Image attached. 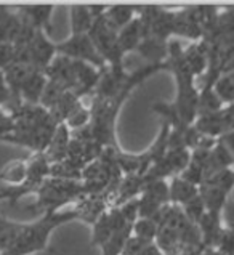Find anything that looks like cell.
Wrapping results in <instances>:
<instances>
[{
  "label": "cell",
  "instance_id": "ab89813d",
  "mask_svg": "<svg viewBox=\"0 0 234 255\" xmlns=\"http://www.w3.org/2000/svg\"><path fill=\"white\" fill-rule=\"evenodd\" d=\"M14 201V186H3L0 188V201Z\"/></svg>",
  "mask_w": 234,
  "mask_h": 255
},
{
  "label": "cell",
  "instance_id": "f35d334b",
  "mask_svg": "<svg viewBox=\"0 0 234 255\" xmlns=\"http://www.w3.org/2000/svg\"><path fill=\"white\" fill-rule=\"evenodd\" d=\"M10 106H11V93H10L8 85L5 82L3 72L0 71V108H5L6 111H8Z\"/></svg>",
  "mask_w": 234,
  "mask_h": 255
},
{
  "label": "cell",
  "instance_id": "9a60e30c",
  "mask_svg": "<svg viewBox=\"0 0 234 255\" xmlns=\"http://www.w3.org/2000/svg\"><path fill=\"white\" fill-rule=\"evenodd\" d=\"M18 11L23 14L37 31L45 32L48 37L52 35L53 5H23V6H18Z\"/></svg>",
  "mask_w": 234,
  "mask_h": 255
},
{
  "label": "cell",
  "instance_id": "4316f807",
  "mask_svg": "<svg viewBox=\"0 0 234 255\" xmlns=\"http://www.w3.org/2000/svg\"><path fill=\"white\" fill-rule=\"evenodd\" d=\"M26 175H27V161L16 159V161H10L0 170V180L5 181L8 186H21L24 183Z\"/></svg>",
  "mask_w": 234,
  "mask_h": 255
},
{
  "label": "cell",
  "instance_id": "30bf717a",
  "mask_svg": "<svg viewBox=\"0 0 234 255\" xmlns=\"http://www.w3.org/2000/svg\"><path fill=\"white\" fill-rule=\"evenodd\" d=\"M56 56H58L56 43L50 40V37L45 32L37 31L31 42V45L27 47L24 63L31 64L34 69L45 72Z\"/></svg>",
  "mask_w": 234,
  "mask_h": 255
},
{
  "label": "cell",
  "instance_id": "7bdbcfd3",
  "mask_svg": "<svg viewBox=\"0 0 234 255\" xmlns=\"http://www.w3.org/2000/svg\"><path fill=\"white\" fill-rule=\"evenodd\" d=\"M10 223H11V220H8V218L0 215V235H2V233L10 227Z\"/></svg>",
  "mask_w": 234,
  "mask_h": 255
},
{
  "label": "cell",
  "instance_id": "74e56055",
  "mask_svg": "<svg viewBox=\"0 0 234 255\" xmlns=\"http://www.w3.org/2000/svg\"><path fill=\"white\" fill-rule=\"evenodd\" d=\"M222 222L225 228L234 231V201L231 198L226 201L225 207L222 210Z\"/></svg>",
  "mask_w": 234,
  "mask_h": 255
},
{
  "label": "cell",
  "instance_id": "603a6c76",
  "mask_svg": "<svg viewBox=\"0 0 234 255\" xmlns=\"http://www.w3.org/2000/svg\"><path fill=\"white\" fill-rule=\"evenodd\" d=\"M197 228H199V231H201L204 247H207V249H214L215 243H217V238L223 228L222 214L206 212L204 217L201 218V222L197 223Z\"/></svg>",
  "mask_w": 234,
  "mask_h": 255
},
{
  "label": "cell",
  "instance_id": "4fadbf2b",
  "mask_svg": "<svg viewBox=\"0 0 234 255\" xmlns=\"http://www.w3.org/2000/svg\"><path fill=\"white\" fill-rule=\"evenodd\" d=\"M72 64H74V72H76V90L74 93L82 100L84 97H89L95 92L97 85L101 79V72L92 64L85 63V61H76L72 60Z\"/></svg>",
  "mask_w": 234,
  "mask_h": 255
},
{
  "label": "cell",
  "instance_id": "8fae6325",
  "mask_svg": "<svg viewBox=\"0 0 234 255\" xmlns=\"http://www.w3.org/2000/svg\"><path fill=\"white\" fill-rule=\"evenodd\" d=\"M116 193L105 191L101 194H87L82 199L76 202L74 210L79 217V220H82L89 225H93L98 218L106 214L109 209H113Z\"/></svg>",
  "mask_w": 234,
  "mask_h": 255
},
{
  "label": "cell",
  "instance_id": "ba28073f",
  "mask_svg": "<svg viewBox=\"0 0 234 255\" xmlns=\"http://www.w3.org/2000/svg\"><path fill=\"white\" fill-rule=\"evenodd\" d=\"M170 204L169 181L152 180L144 181L141 194L138 198V210L140 218H152L160 209Z\"/></svg>",
  "mask_w": 234,
  "mask_h": 255
},
{
  "label": "cell",
  "instance_id": "7c38bea8",
  "mask_svg": "<svg viewBox=\"0 0 234 255\" xmlns=\"http://www.w3.org/2000/svg\"><path fill=\"white\" fill-rule=\"evenodd\" d=\"M125 220H123V217L120 214L119 209H109L106 214H103L97 222H95L92 227H93V233H92V243L90 246L92 247H101L105 243L109 241V238H111L117 230H120L123 227H127Z\"/></svg>",
  "mask_w": 234,
  "mask_h": 255
},
{
  "label": "cell",
  "instance_id": "b9f144b4",
  "mask_svg": "<svg viewBox=\"0 0 234 255\" xmlns=\"http://www.w3.org/2000/svg\"><path fill=\"white\" fill-rule=\"evenodd\" d=\"M222 140L226 143V146L230 148V151L233 152V156H234V132L226 133L225 136H222Z\"/></svg>",
  "mask_w": 234,
  "mask_h": 255
},
{
  "label": "cell",
  "instance_id": "4dcf8cb0",
  "mask_svg": "<svg viewBox=\"0 0 234 255\" xmlns=\"http://www.w3.org/2000/svg\"><path fill=\"white\" fill-rule=\"evenodd\" d=\"M157 230H159L157 223L152 220V218H138L136 223L133 225L131 236L140 238L143 241H148V243H156Z\"/></svg>",
  "mask_w": 234,
  "mask_h": 255
},
{
  "label": "cell",
  "instance_id": "3957f363",
  "mask_svg": "<svg viewBox=\"0 0 234 255\" xmlns=\"http://www.w3.org/2000/svg\"><path fill=\"white\" fill-rule=\"evenodd\" d=\"M74 220H79L74 209L69 210H60V212H50L43 214L40 218H37L32 223H26L24 230L21 231L18 241L10 251H6L0 255H32L37 252L47 251L50 235L60 228L61 225L71 223Z\"/></svg>",
  "mask_w": 234,
  "mask_h": 255
},
{
  "label": "cell",
  "instance_id": "9c48e42d",
  "mask_svg": "<svg viewBox=\"0 0 234 255\" xmlns=\"http://www.w3.org/2000/svg\"><path fill=\"white\" fill-rule=\"evenodd\" d=\"M52 164L47 159L45 152H35L27 159V175L24 183L21 186H14V201L24 198L27 194H35L39 186L50 177Z\"/></svg>",
  "mask_w": 234,
  "mask_h": 255
},
{
  "label": "cell",
  "instance_id": "5bb4252c",
  "mask_svg": "<svg viewBox=\"0 0 234 255\" xmlns=\"http://www.w3.org/2000/svg\"><path fill=\"white\" fill-rule=\"evenodd\" d=\"M45 76L48 81H53L56 84L63 85L66 90L74 92L76 90V72H74V64L72 60L68 56L58 55L52 64L47 68Z\"/></svg>",
  "mask_w": 234,
  "mask_h": 255
},
{
  "label": "cell",
  "instance_id": "5b68a950",
  "mask_svg": "<svg viewBox=\"0 0 234 255\" xmlns=\"http://www.w3.org/2000/svg\"><path fill=\"white\" fill-rule=\"evenodd\" d=\"M89 35L97 52L105 60L109 69L125 71V66H123V56L125 55L120 50L119 40H117V32L108 24L105 14L93 19Z\"/></svg>",
  "mask_w": 234,
  "mask_h": 255
},
{
  "label": "cell",
  "instance_id": "836d02e7",
  "mask_svg": "<svg viewBox=\"0 0 234 255\" xmlns=\"http://www.w3.org/2000/svg\"><path fill=\"white\" fill-rule=\"evenodd\" d=\"M90 119H92V114H90V109H87L82 103H80L74 111L69 114V118L66 119V126L69 127V130H79L85 126H89L90 124Z\"/></svg>",
  "mask_w": 234,
  "mask_h": 255
},
{
  "label": "cell",
  "instance_id": "d6986e66",
  "mask_svg": "<svg viewBox=\"0 0 234 255\" xmlns=\"http://www.w3.org/2000/svg\"><path fill=\"white\" fill-rule=\"evenodd\" d=\"M143 185H144V180L141 175H123L119 186H117L113 209L120 207L122 204L140 198Z\"/></svg>",
  "mask_w": 234,
  "mask_h": 255
},
{
  "label": "cell",
  "instance_id": "8d00e7d4",
  "mask_svg": "<svg viewBox=\"0 0 234 255\" xmlns=\"http://www.w3.org/2000/svg\"><path fill=\"white\" fill-rule=\"evenodd\" d=\"M14 60H16V53H14L13 43H0V71L8 68Z\"/></svg>",
  "mask_w": 234,
  "mask_h": 255
},
{
  "label": "cell",
  "instance_id": "d590c367",
  "mask_svg": "<svg viewBox=\"0 0 234 255\" xmlns=\"http://www.w3.org/2000/svg\"><path fill=\"white\" fill-rule=\"evenodd\" d=\"M14 127H16V121L13 114L5 108H0V141H5L14 132Z\"/></svg>",
  "mask_w": 234,
  "mask_h": 255
},
{
  "label": "cell",
  "instance_id": "d6a6232c",
  "mask_svg": "<svg viewBox=\"0 0 234 255\" xmlns=\"http://www.w3.org/2000/svg\"><path fill=\"white\" fill-rule=\"evenodd\" d=\"M181 210H183V214L186 215V218L191 223L197 225L201 222V218L204 217V214L207 212V209H206V204H204L202 198H201V194H197L194 199H191L189 202H186L185 206H181Z\"/></svg>",
  "mask_w": 234,
  "mask_h": 255
},
{
  "label": "cell",
  "instance_id": "2e32d148",
  "mask_svg": "<svg viewBox=\"0 0 234 255\" xmlns=\"http://www.w3.org/2000/svg\"><path fill=\"white\" fill-rule=\"evenodd\" d=\"M169 42L170 40L146 35L138 45L136 52L143 60H146V64H164L169 58Z\"/></svg>",
  "mask_w": 234,
  "mask_h": 255
},
{
  "label": "cell",
  "instance_id": "484cf974",
  "mask_svg": "<svg viewBox=\"0 0 234 255\" xmlns=\"http://www.w3.org/2000/svg\"><path fill=\"white\" fill-rule=\"evenodd\" d=\"M80 103H82V101H80V98L74 92H66L48 111L58 124H64L66 119L69 118V114L74 111Z\"/></svg>",
  "mask_w": 234,
  "mask_h": 255
},
{
  "label": "cell",
  "instance_id": "e0dca14e",
  "mask_svg": "<svg viewBox=\"0 0 234 255\" xmlns=\"http://www.w3.org/2000/svg\"><path fill=\"white\" fill-rule=\"evenodd\" d=\"M23 27V16L18 10L0 5V43H14Z\"/></svg>",
  "mask_w": 234,
  "mask_h": 255
},
{
  "label": "cell",
  "instance_id": "f1b7e54d",
  "mask_svg": "<svg viewBox=\"0 0 234 255\" xmlns=\"http://www.w3.org/2000/svg\"><path fill=\"white\" fill-rule=\"evenodd\" d=\"M131 233H133V225H127V227L117 230L109 238V241L100 247L103 255H122L123 247H125L127 241L131 238Z\"/></svg>",
  "mask_w": 234,
  "mask_h": 255
},
{
  "label": "cell",
  "instance_id": "ee69618b",
  "mask_svg": "<svg viewBox=\"0 0 234 255\" xmlns=\"http://www.w3.org/2000/svg\"><path fill=\"white\" fill-rule=\"evenodd\" d=\"M199 255H222V254L218 252L217 249H207V247H206V249H204Z\"/></svg>",
  "mask_w": 234,
  "mask_h": 255
},
{
  "label": "cell",
  "instance_id": "8992f818",
  "mask_svg": "<svg viewBox=\"0 0 234 255\" xmlns=\"http://www.w3.org/2000/svg\"><path fill=\"white\" fill-rule=\"evenodd\" d=\"M234 188V169H225L210 175L199 186V194L206 204L207 212L222 214L230 193Z\"/></svg>",
  "mask_w": 234,
  "mask_h": 255
},
{
  "label": "cell",
  "instance_id": "cb8c5ba5",
  "mask_svg": "<svg viewBox=\"0 0 234 255\" xmlns=\"http://www.w3.org/2000/svg\"><path fill=\"white\" fill-rule=\"evenodd\" d=\"M169 193L172 206H185L186 202L194 199L199 194V186H196L181 177H173L169 181Z\"/></svg>",
  "mask_w": 234,
  "mask_h": 255
},
{
  "label": "cell",
  "instance_id": "ac0fdd59",
  "mask_svg": "<svg viewBox=\"0 0 234 255\" xmlns=\"http://www.w3.org/2000/svg\"><path fill=\"white\" fill-rule=\"evenodd\" d=\"M183 58L194 77L206 76L209 69V47L202 40L193 42L191 45L183 50Z\"/></svg>",
  "mask_w": 234,
  "mask_h": 255
},
{
  "label": "cell",
  "instance_id": "52a82bcc",
  "mask_svg": "<svg viewBox=\"0 0 234 255\" xmlns=\"http://www.w3.org/2000/svg\"><path fill=\"white\" fill-rule=\"evenodd\" d=\"M56 48H58V55L68 56L69 60L85 61L100 71H105L108 68V64L100 56L97 48H95L89 34H71V37L68 40L56 43Z\"/></svg>",
  "mask_w": 234,
  "mask_h": 255
},
{
  "label": "cell",
  "instance_id": "1f68e13d",
  "mask_svg": "<svg viewBox=\"0 0 234 255\" xmlns=\"http://www.w3.org/2000/svg\"><path fill=\"white\" fill-rule=\"evenodd\" d=\"M26 223H19V222H11L10 227L6 228L2 235H0V254H3L6 251H10L14 246V243L18 241V238L21 235V231L24 230Z\"/></svg>",
  "mask_w": 234,
  "mask_h": 255
},
{
  "label": "cell",
  "instance_id": "44dd1931",
  "mask_svg": "<svg viewBox=\"0 0 234 255\" xmlns=\"http://www.w3.org/2000/svg\"><path fill=\"white\" fill-rule=\"evenodd\" d=\"M48 79L45 76V72L34 69L29 77L26 79V82L21 89V101L26 105H40L43 90H45Z\"/></svg>",
  "mask_w": 234,
  "mask_h": 255
},
{
  "label": "cell",
  "instance_id": "277c9868",
  "mask_svg": "<svg viewBox=\"0 0 234 255\" xmlns=\"http://www.w3.org/2000/svg\"><path fill=\"white\" fill-rule=\"evenodd\" d=\"M35 196H37V199L32 204V209L35 214L43 215L64 210L63 207L66 204L77 202L87 194L82 181L48 177L35 191Z\"/></svg>",
  "mask_w": 234,
  "mask_h": 255
},
{
  "label": "cell",
  "instance_id": "60d3db41",
  "mask_svg": "<svg viewBox=\"0 0 234 255\" xmlns=\"http://www.w3.org/2000/svg\"><path fill=\"white\" fill-rule=\"evenodd\" d=\"M140 255H164V254L160 252V249L156 246V243H152V244H149L148 247H146V249Z\"/></svg>",
  "mask_w": 234,
  "mask_h": 255
},
{
  "label": "cell",
  "instance_id": "7402d4cb",
  "mask_svg": "<svg viewBox=\"0 0 234 255\" xmlns=\"http://www.w3.org/2000/svg\"><path fill=\"white\" fill-rule=\"evenodd\" d=\"M143 37H144L143 26L138 16H135L125 27H122L120 31L117 32V40H119V45L123 55H127L130 52H136V48L141 43Z\"/></svg>",
  "mask_w": 234,
  "mask_h": 255
},
{
  "label": "cell",
  "instance_id": "83f0119b",
  "mask_svg": "<svg viewBox=\"0 0 234 255\" xmlns=\"http://www.w3.org/2000/svg\"><path fill=\"white\" fill-rule=\"evenodd\" d=\"M93 24L89 6L74 5L71 6V34H89Z\"/></svg>",
  "mask_w": 234,
  "mask_h": 255
},
{
  "label": "cell",
  "instance_id": "d4e9b609",
  "mask_svg": "<svg viewBox=\"0 0 234 255\" xmlns=\"http://www.w3.org/2000/svg\"><path fill=\"white\" fill-rule=\"evenodd\" d=\"M136 8L138 6L135 5H111L108 6L105 18L108 21V24L116 32H119L122 27H125L136 16Z\"/></svg>",
  "mask_w": 234,
  "mask_h": 255
},
{
  "label": "cell",
  "instance_id": "7a4b0ae2",
  "mask_svg": "<svg viewBox=\"0 0 234 255\" xmlns=\"http://www.w3.org/2000/svg\"><path fill=\"white\" fill-rule=\"evenodd\" d=\"M165 71L172 72L177 85V95L170 106L183 122L193 126L199 114V90L194 82L196 77L185 63L183 48L178 40L169 42V58L165 61Z\"/></svg>",
  "mask_w": 234,
  "mask_h": 255
},
{
  "label": "cell",
  "instance_id": "e575fe53",
  "mask_svg": "<svg viewBox=\"0 0 234 255\" xmlns=\"http://www.w3.org/2000/svg\"><path fill=\"white\" fill-rule=\"evenodd\" d=\"M214 249H217L222 255H234V231L223 227Z\"/></svg>",
  "mask_w": 234,
  "mask_h": 255
},
{
  "label": "cell",
  "instance_id": "6da1fadb",
  "mask_svg": "<svg viewBox=\"0 0 234 255\" xmlns=\"http://www.w3.org/2000/svg\"><path fill=\"white\" fill-rule=\"evenodd\" d=\"M11 114L16 121V127L5 141L31 149L34 154L45 152L60 126L48 109L40 105L23 103Z\"/></svg>",
  "mask_w": 234,
  "mask_h": 255
},
{
  "label": "cell",
  "instance_id": "ffe728a7",
  "mask_svg": "<svg viewBox=\"0 0 234 255\" xmlns=\"http://www.w3.org/2000/svg\"><path fill=\"white\" fill-rule=\"evenodd\" d=\"M69 143H71V130L66 124H60L53 138H52V141L48 144L47 151H45V156L50 161V164L61 162L68 157Z\"/></svg>",
  "mask_w": 234,
  "mask_h": 255
},
{
  "label": "cell",
  "instance_id": "f546056e",
  "mask_svg": "<svg viewBox=\"0 0 234 255\" xmlns=\"http://www.w3.org/2000/svg\"><path fill=\"white\" fill-rule=\"evenodd\" d=\"M214 90L225 106L234 105V72H226L218 77L214 84Z\"/></svg>",
  "mask_w": 234,
  "mask_h": 255
}]
</instances>
